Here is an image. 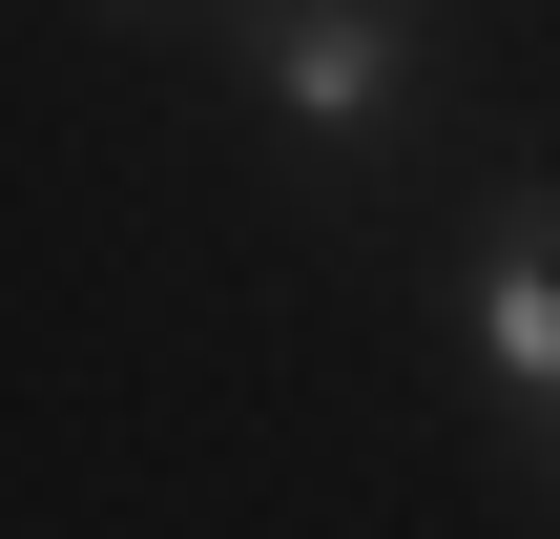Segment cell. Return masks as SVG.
I'll list each match as a JSON object with an SVG mask.
<instances>
[{"label": "cell", "instance_id": "obj_2", "mask_svg": "<svg viewBox=\"0 0 560 539\" xmlns=\"http://www.w3.org/2000/svg\"><path fill=\"white\" fill-rule=\"evenodd\" d=\"M457 353H478V395L560 436V187H499L478 208V249H457Z\"/></svg>", "mask_w": 560, "mask_h": 539}, {"label": "cell", "instance_id": "obj_1", "mask_svg": "<svg viewBox=\"0 0 560 539\" xmlns=\"http://www.w3.org/2000/svg\"><path fill=\"white\" fill-rule=\"evenodd\" d=\"M229 42H249V104L312 166H374L436 104V0H229Z\"/></svg>", "mask_w": 560, "mask_h": 539}, {"label": "cell", "instance_id": "obj_3", "mask_svg": "<svg viewBox=\"0 0 560 539\" xmlns=\"http://www.w3.org/2000/svg\"><path fill=\"white\" fill-rule=\"evenodd\" d=\"M125 21H208V0H125Z\"/></svg>", "mask_w": 560, "mask_h": 539}]
</instances>
